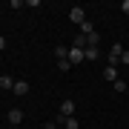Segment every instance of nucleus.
<instances>
[{
	"label": "nucleus",
	"mask_w": 129,
	"mask_h": 129,
	"mask_svg": "<svg viewBox=\"0 0 129 129\" xmlns=\"http://www.w3.org/2000/svg\"><path fill=\"white\" fill-rule=\"evenodd\" d=\"M120 55H123V46H120V43H112L109 55H106V66H118L120 63Z\"/></svg>",
	"instance_id": "1"
},
{
	"label": "nucleus",
	"mask_w": 129,
	"mask_h": 129,
	"mask_svg": "<svg viewBox=\"0 0 129 129\" xmlns=\"http://www.w3.org/2000/svg\"><path fill=\"white\" fill-rule=\"evenodd\" d=\"M69 20H72V23L80 29L83 23H86V12H83L80 6H72V9H69Z\"/></svg>",
	"instance_id": "2"
},
{
	"label": "nucleus",
	"mask_w": 129,
	"mask_h": 129,
	"mask_svg": "<svg viewBox=\"0 0 129 129\" xmlns=\"http://www.w3.org/2000/svg\"><path fill=\"white\" fill-rule=\"evenodd\" d=\"M17 98H26L29 95V80H14V89H12Z\"/></svg>",
	"instance_id": "3"
},
{
	"label": "nucleus",
	"mask_w": 129,
	"mask_h": 129,
	"mask_svg": "<svg viewBox=\"0 0 129 129\" xmlns=\"http://www.w3.org/2000/svg\"><path fill=\"white\" fill-rule=\"evenodd\" d=\"M69 63H72V66H75V63H83V49L69 46Z\"/></svg>",
	"instance_id": "4"
},
{
	"label": "nucleus",
	"mask_w": 129,
	"mask_h": 129,
	"mask_svg": "<svg viewBox=\"0 0 129 129\" xmlns=\"http://www.w3.org/2000/svg\"><path fill=\"white\" fill-rule=\"evenodd\" d=\"M75 115V101H63L60 103V118H72Z\"/></svg>",
	"instance_id": "5"
},
{
	"label": "nucleus",
	"mask_w": 129,
	"mask_h": 129,
	"mask_svg": "<svg viewBox=\"0 0 129 129\" xmlns=\"http://www.w3.org/2000/svg\"><path fill=\"white\" fill-rule=\"evenodd\" d=\"M57 123L63 126V129H78V126H80V120L72 115V118H57Z\"/></svg>",
	"instance_id": "6"
},
{
	"label": "nucleus",
	"mask_w": 129,
	"mask_h": 129,
	"mask_svg": "<svg viewBox=\"0 0 129 129\" xmlns=\"http://www.w3.org/2000/svg\"><path fill=\"white\" fill-rule=\"evenodd\" d=\"M98 57H101V49L98 46H86L83 49V60H98Z\"/></svg>",
	"instance_id": "7"
},
{
	"label": "nucleus",
	"mask_w": 129,
	"mask_h": 129,
	"mask_svg": "<svg viewBox=\"0 0 129 129\" xmlns=\"http://www.w3.org/2000/svg\"><path fill=\"white\" fill-rule=\"evenodd\" d=\"M103 78L109 80V83H115L118 80V66H106V69H103Z\"/></svg>",
	"instance_id": "8"
},
{
	"label": "nucleus",
	"mask_w": 129,
	"mask_h": 129,
	"mask_svg": "<svg viewBox=\"0 0 129 129\" xmlns=\"http://www.w3.org/2000/svg\"><path fill=\"white\" fill-rule=\"evenodd\" d=\"M6 118H9V123L17 126L20 120H23V112H20V109H9V115H6Z\"/></svg>",
	"instance_id": "9"
},
{
	"label": "nucleus",
	"mask_w": 129,
	"mask_h": 129,
	"mask_svg": "<svg viewBox=\"0 0 129 129\" xmlns=\"http://www.w3.org/2000/svg\"><path fill=\"white\" fill-rule=\"evenodd\" d=\"M0 89H14V78L12 75H0Z\"/></svg>",
	"instance_id": "10"
},
{
	"label": "nucleus",
	"mask_w": 129,
	"mask_h": 129,
	"mask_svg": "<svg viewBox=\"0 0 129 129\" xmlns=\"http://www.w3.org/2000/svg\"><path fill=\"white\" fill-rule=\"evenodd\" d=\"M92 32H95V23H92V20H86V23L80 26V35H83V37H89Z\"/></svg>",
	"instance_id": "11"
},
{
	"label": "nucleus",
	"mask_w": 129,
	"mask_h": 129,
	"mask_svg": "<svg viewBox=\"0 0 129 129\" xmlns=\"http://www.w3.org/2000/svg\"><path fill=\"white\" fill-rule=\"evenodd\" d=\"M112 89H115L118 95H123V92H126V80H120V78H118L115 83H112Z\"/></svg>",
	"instance_id": "12"
},
{
	"label": "nucleus",
	"mask_w": 129,
	"mask_h": 129,
	"mask_svg": "<svg viewBox=\"0 0 129 129\" xmlns=\"http://www.w3.org/2000/svg\"><path fill=\"white\" fill-rule=\"evenodd\" d=\"M72 46H78V49H86V37H83V35L78 32V35H75V43H72Z\"/></svg>",
	"instance_id": "13"
},
{
	"label": "nucleus",
	"mask_w": 129,
	"mask_h": 129,
	"mask_svg": "<svg viewBox=\"0 0 129 129\" xmlns=\"http://www.w3.org/2000/svg\"><path fill=\"white\" fill-rule=\"evenodd\" d=\"M98 43H101V35H98V32H92L86 37V46H98Z\"/></svg>",
	"instance_id": "14"
},
{
	"label": "nucleus",
	"mask_w": 129,
	"mask_h": 129,
	"mask_svg": "<svg viewBox=\"0 0 129 129\" xmlns=\"http://www.w3.org/2000/svg\"><path fill=\"white\" fill-rule=\"evenodd\" d=\"M55 55H57V60H63V57L69 60V49H66V46H57V49H55Z\"/></svg>",
	"instance_id": "15"
},
{
	"label": "nucleus",
	"mask_w": 129,
	"mask_h": 129,
	"mask_svg": "<svg viewBox=\"0 0 129 129\" xmlns=\"http://www.w3.org/2000/svg\"><path fill=\"white\" fill-rule=\"evenodd\" d=\"M57 66H60V72H69V69H72V63H69L66 57H63V60H57Z\"/></svg>",
	"instance_id": "16"
},
{
	"label": "nucleus",
	"mask_w": 129,
	"mask_h": 129,
	"mask_svg": "<svg viewBox=\"0 0 129 129\" xmlns=\"http://www.w3.org/2000/svg\"><path fill=\"white\" fill-rule=\"evenodd\" d=\"M120 63H123V66H129V49H123V55H120Z\"/></svg>",
	"instance_id": "17"
},
{
	"label": "nucleus",
	"mask_w": 129,
	"mask_h": 129,
	"mask_svg": "<svg viewBox=\"0 0 129 129\" xmlns=\"http://www.w3.org/2000/svg\"><path fill=\"white\" fill-rule=\"evenodd\" d=\"M43 129H57V120H46V123H43Z\"/></svg>",
	"instance_id": "18"
},
{
	"label": "nucleus",
	"mask_w": 129,
	"mask_h": 129,
	"mask_svg": "<svg viewBox=\"0 0 129 129\" xmlns=\"http://www.w3.org/2000/svg\"><path fill=\"white\" fill-rule=\"evenodd\" d=\"M120 9H123V14H129V0H123V3H120Z\"/></svg>",
	"instance_id": "19"
},
{
	"label": "nucleus",
	"mask_w": 129,
	"mask_h": 129,
	"mask_svg": "<svg viewBox=\"0 0 129 129\" xmlns=\"http://www.w3.org/2000/svg\"><path fill=\"white\" fill-rule=\"evenodd\" d=\"M3 49H6V37L0 35V52H3Z\"/></svg>",
	"instance_id": "20"
},
{
	"label": "nucleus",
	"mask_w": 129,
	"mask_h": 129,
	"mask_svg": "<svg viewBox=\"0 0 129 129\" xmlns=\"http://www.w3.org/2000/svg\"><path fill=\"white\" fill-rule=\"evenodd\" d=\"M57 129H63V126H57Z\"/></svg>",
	"instance_id": "21"
}]
</instances>
